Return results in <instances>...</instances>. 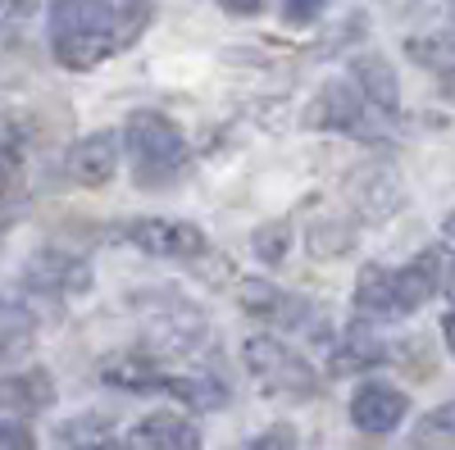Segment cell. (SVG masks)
<instances>
[{
  "mask_svg": "<svg viewBox=\"0 0 455 450\" xmlns=\"http://www.w3.org/2000/svg\"><path fill=\"white\" fill-rule=\"evenodd\" d=\"M124 19L114 0H51V55L87 73L124 46Z\"/></svg>",
  "mask_w": 455,
  "mask_h": 450,
  "instance_id": "6da1fadb",
  "label": "cell"
},
{
  "mask_svg": "<svg viewBox=\"0 0 455 450\" xmlns=\"http://www.w3.org/2000/svg\"><path fill=\"white\" fill-rule=\"evenodd\" d=\"M124 146H128L137 186H169L187 169V160H192L187 137L160 109H132L128 128H124Z\"/></svg>",
  "mask_w": 455,
  "mask_h": 450,
  "instance_id": "7a4b0ae2",
  "label": "cell"
},
{
  "mask_svg": "<svg viewBox=\"0 0 455 450\" xmlns=\"http://www.w3.org/2000/svg\"><path fill=\"white\" fill-rule=\"evenodd\" d=\"M242 359L264 396H278V400H315L319 396V373L306 364V355L283 346L278 336H246Z\"/></svg>",
  "mask_w": 455,
  "mask_h": 450,
  "instance_id": "3957f363",
  "label": "cell"
},
{
  "mask_svg": "<svg viewBox=\"0 0 455 450\" xmlns=\"http://www.w3.org/2000/svg\"><path fill=\"white\" fill-rule=\"evenodd\" d=\"M141 305H146V336H150L156 351L187 355V351H196L205 342L210 323H205V314L192 305V300L164 291V296H141Z\"/></svg>",
  "mask_w": 455,
  "mask_h": 450,
  "instance_id": "277c9868",
  "label": "cell"
},
{
  "mask_svg": "<svg viewBox=\"0 0 455 450\" xmlns=\"http://www.w3.org/2000/svg\"><path fill=\"white\" fill-rule=\"evenodd\" d=\"M378 109L364 100V91L347 78H332L319 87L315 105H310V128H328V132H351L360 141L378 137Z\"/></svg>",
  "mask_w": 455,
  "mask_h": 450,
  "instance_id": "5b68a950",
  "label": "cell"
},
{
  "mask_svg": "<svg viewBox=\"0 0 455 450\" xmlns=\"http://www.w3.org/2000/svg\"><path fill=\"white\" fill-rule=\"evenodd\" d=\"M128 246L156 259H196L205 255V233L187 218H132L124 228Z\"/></svg>",
  "mask_w": 455,
  "mask_h": 450,
  "instance_id": "8992f818",
  "label": "cell"
},
{
  "mask_svg": "<svg viewBox=\"0 0 455 450\" xmlns=\"http://www.w3.org/2000/svg\"><path fill=\"white\" fill-rule=\"evenodd\" d=\"M455 278V255L446 246H428L410 259L405 269H396V300H401V314L428 305L433 296H442Z\"/></svg>",
  "mask_w": 455,
  "mask_h": 450,
  "instance_id": "52a82bcc",
  "label": "cell"
},
{
  "mask_svg": "<svg viewBox=\"0 0 455 450\" xmlns=\"http://www.w3.org/2000/svg\"><path fill=\"white\" fill-rule=\"evenodd\" d=\"M23 282L36 296H78L92 287V264L73 250H36L23 269Z\"/></svg>",
  "mask_w": 455,
  "mask_h": 450,
  "instance_id": "ba28073f",
  "label": "cell"
},
{
  "mask_svg": "<svg viewBox=\"0 0 455 450\" xmlns=\"http://www.w3.org/2000/svg\"><path fill=\"white\" fill-rule=\"evenodd\" d=\"M405 409H410V396L392 383H364L355 396H351V423L369 437H387L401 428L405 419Z\"/></svg>",
  "mask_w": 455,
  "mask_h": 450,
  "instance_id": "9c48e42d",
  "label": "cell"
},
{
  "mask_svg": "<svg viewBox=\"0 0 455 450\" xmlns=\"http://www.w3.org/2000/svg\"><path fill=\"white\" fill-rule=\"evenodd\" d=\"M114 169H119V132H92L83 141H73L68 160H64L68 182H78V186H105Z\"/></svg>",
  "mask_w": 455,
  "mask_h": 450,
  "instance_id": "30bf717a",
  "label": "cell"
},
{
  "mask_svg": "<svg viewBox=\"0 0 455 450\" xmlns=\"http://www.w3.org/2000/svg\"><path fill=\"white\" fill-rule=\"evenodd\" d=\"M383 359H387V346H383V336H373L369 323L341 328L332 351H328V368L337 373V378H347V373H364V368L383 364Z\"/></svg>",
  "mask_w": 455,
  "mask_h": 450,
  "instance_id": "8fae6325",
  "label": "cell"
},
{
  "mask_svg": "<svg viewBox=\"0 0 455 450\" xmlns=\"http://www.w3.org/2000/svg\"><path fill=\"white\" fill-rule=\"evenodd\" d=\"M55 405V378L46 368H23V373H10V378H0V409L5 414H42V409Z\"/></svg>",
  "mask_w": 455,
  "mask_h": 450,
  "instance_id": "7c38bea8",
  "label": "cell"
},
{
  "mask_svg": "<svg viewBox=\"0 0 455 450\" xmlns=\"http://www.w3.org/2000/svg\"><path fill=\"white\" fill-rule=\"evenodd\" d=\"M100 383L114 387V391H164L169 373L160 368V355H114L100 364Z\"/></svg>",
  "mask_w": 455,
  "mask_h": 450,
  "instance_id": "4fadbf2b",
  "label": "cell"
},
{
  "mask_svg": "<svg viewBox=\"0 0 455 450\" xmlns=\"http://www.w3.org/2000/svg\"><path fill=\"white\" fill-rule=\"evenodd\" d=\"M132 450H201V432L182 414L156 409V414H146L132 428Z\"/></svg>",
  "mask_w": 455,
  "mask_h": 450,
  "instance_id": "5bb4252c",
  "label": "cell"
},
{
  "mask_svg": "<svg viewBox=\"0 0 455 450\" xmlns=\"http://www.w3.org/2000/svg\"><path fill=\"white\" fill-rule=\"evenodd\" d=\"M355 87L364 91V100L383 119H396V109H401V83H396V73H392V64L383 55H360L355 59Z\"/></svg>",
  "mask_w": 455,
  "mask_h": 450,
  "instance_id": "9a60e30c",
  "label": "cell"
},
{
  "mask_svg": "<svg viewBox=\"0 0 455 450\" xmlns=\"http://www.w3.org/2000/svg\"><path fill=\"white\" fill-rule=\"evenodd\" d=\"M355 310L364 319H401V300H396V269L369 264L355 278Z\"/></svg>",
  "mask_w": 455,
  "mask_h": 450,
  "instance_id": "2e32d148",
  "label": "cell"
},
{
  "mask_svg": "<svg viewBox=\"0 0 455 450\" xmlns=\"http://www.w3.org/2000/svg\"><path fill=\"white\" fill-rule=\"evenodd\" d=\"M169 396H178L182 405H192V409H223L228 405V383H219L214 373H169V383H164Z\"/></svg>",
  "mask_w": 455,
  "mask_h": 450,
  "instance_id": "e0dca14e",
  "label": "cell"
},
{
  "mask_svg": "<svg viewBox=\"0 0 455 450\" xmlns=\"http://www.w3.org/2000/svg\"><path fill=\"white\" fill-rule=\"evenodd\" d=\"M410 59H419L424 68H437V73H455V36L446 32H433V36H414L405 42Z\"/></svg>",
  "mask_w": 455,
  "mask_h": 450,
  "instance_id": "ac0fdd59",
  "label": "cell"
},
{
  "mask_svg": "<svg viewBox=\"0 0 455 450\" xmlns=\"http://www.w3.org/2000/svg\"><path fill=\"white\" fill-rule=\"evenodd\" d=\"M251 246H255L259 264H283L287 246H291V228H287V223H264V228H255Z\"/></svg>",
  "mask_w": 455,
  "mask_h": 450,
  "instance_id": "d6986e66",
  "label": "cell"
},
{
  "mask_svg": "<svg viewBox=\"0 0 455 450\" xmlns=\"http://www.w3.org/2000/svg\"><path fill=\"white\" fill-rule=\"evenodd\" d=\"M414 441L419 446H455V400H446V405L433 409V414H424Z\"/></svg>",
  "mask_w": 455,
  "mask_h": 450,
  "instance_id": "ffe728a7",
  "label": "cell"
},
{
  "mask_svg": "<svg viewBox=\"0 0 455 450\" xmlns=\"http://www.w3.org/2000/svg\"><path fill=\"white\" fill-rule=\"evenodd\" d=\"M310 250L315 255H341V250H351V228H347V223H319V228H310Z\"/></svg>",
  "mask_w": 455,
  "mask_h": 450,
  "instance_id": "44dd1931",
  "label": "cell"
},
{
  "mask_svg": "<svg viewBox=\"0 0 455 450\" xmlns=\"http://www.w3.org/2000/svg\"><path fill=\"white\" fill-rule=\"evenodd\" d=\"M246 450H296V432L287 423H274V428H264L259 437H251Z\"/></svg>",
  "mask_w": 455,
  "mask_h": 450,
  "instance_id": "7402d4cb",
  "label": "cell"
},
{
  "mask_svg": "<svg viewBox=\"0 0 455 450\" xmlns=\"http://www.w3.org/2000/svg\"><path fill=\"white\" fill-rule=\"evenodd\" d=\"M323 10H328V0H283V19H287L291 28H306V23H315Z\"/></svg>",
  "mask_w": 455,
  "mask_h": 450,
  "instance_id": "603a6c76",
  "label": "cell"
},
{
  "mask_svg": "<svg viewBox=\"0 0 455 450\" xmlns=\"http://www.w3.org/2000/svg\"><path fill=\"white\" fill-rule=\"evenodd\" d=\"M0 450H36V437L23 423H0Z\"/></svg>",
  "mask_w": 455,
  "mask_h": 450,
  "instance_id": "cb8c5ba5",
  "label": "cell"
},
{
  "mask_svg": "<svg viewBox=\"0 0 455 450\" xmlns=\"http://www.w3.org/2000/svg\"><path fill=\"white\" fill-rule=\"evenodd\" d=\"M14 169H19V160H14V150L0 141V192L10 186V178H14Z\"/></svg>",
  "mask_w": 455,
  "mask_h": 450,
  "instance_id": "d4e9b609",
  "label": "cell"
},
{
  "mask_svg": "<svg viewBox=\"0 0 455 450\" xmlns=\"http://www.w3.org/2000/svg\"><path fill=\"white\" fill-rule=\"evenodd\" d=\"M219 5H223L228 14H259L264 0H219Z\"/></svg>",
  "mask_w": 455,
  "mask_h": 450,
  "instance_id": "484cf974",
  "label": "cell"
},
{
  "mask_svg": "<svg viewBox=\"0 0 455 450\" xmlns=\"http://www.w3.org/2000/svg\"><path fill=\"white\" fill-rule=\"evenodd\" d=\"M73 450H132V446H124V441H114V437H92V441H78Z\"/></svg>",
  "mask_w": 455,
  "mask_h": 450,
  "instance_id": "4316f807",
  "label": "cell"
},
{
  "mask_svg": "<svg viewBox=\"0 0 455 450\" xmlns=\"http://www.w3.org/2000/svg\"><path fill=\"white\" fill-rule=\"evenodd\" d=\"M442 336H446V351L455 355V310H446V319H442Z\"/></svg>",
  "mask_w": 455,
  "mask_h": 450,
  "instance_id": "83f0119b",
  "label": "cell"
},
{
  "mask_svg": "<svg viewBox=\"0 0 455 450\" xmlns=\"http://www.w3.org/2000/svg\"><path fill=\"white\" fill-rule=\"evenodd\" d=\"M442 233H446V237H451V241H455V209H451V214H446V218H442Z\"/></svg>",
  "mask_w": 455,
  "mask_h": 450,
  "instance_id": "f1b7e54d",
  "label": "cell"
}]
</instances>
